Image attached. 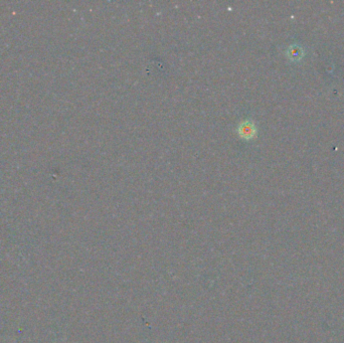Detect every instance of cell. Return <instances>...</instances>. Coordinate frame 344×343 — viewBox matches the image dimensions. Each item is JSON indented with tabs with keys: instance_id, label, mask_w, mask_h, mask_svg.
Instances as JSON below:
<instances>
[{
	"instance_id": "6da1fadb",
	"label": "cell",
	"mask_w": 344,
	"mask_h": 343,
	"mask_svg": "<svg viewBox=\"0 0 344 343\" xmlns=\"http://www.w3.org/2000/svg\"><path fill=\"white\" fill-rule=\"evenodd\" d=\"M237 131H238L239 136L245 140H251V139L255 138L257 135V132H258L255 123L251 120L242 121L239 124Z\"/></svg>"
},
{
	"instance_id": "7a4b0ae2",
	"label": "cell",
	"mask_w": 344,
	"mask_h": 343,
	"mask_svg": "<svg viewBox=\"0 0 344 343\" xmlns=\"http://www.w3.org/2000/svg\"><path fill=\"white\" fill-rule=\"evenodd\" d=\"M287 55L292 60H299L303 56V49L297 44L291 45L287 50Z\"/></svg>"
}]
</instances>
